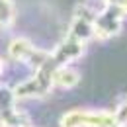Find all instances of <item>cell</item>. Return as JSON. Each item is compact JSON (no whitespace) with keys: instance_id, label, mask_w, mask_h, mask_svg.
<instances>
[{"instance_id":"cell-1","label":"cell","mask_w":127,"mask_h":127,"mask_svg":"<svg viewBox=\"0 0 127 127\" xmlns=\"http://www.w3.org/2000/svg\"><path fill=\"white\" fill-rule=\"evenodd\" d=\"M8 53H10V57L16 63L30 64L33 70H37L39 66H43L49 59V55L45 51H41L35 45H32L28 39H14L10 43V47H8Z\"/></svg>"},{"instance_id":"cell-2","label":"cell","mask_w":127,"mask_h":127,"mask_svg":"<svg viewBox=\"0 0 127 127\" xmlns=\"http://www.w3.org/2000/svg\"><path fill=\"white\" fill-rule=\"evenodd\" d=\"M111 125L108 115L88 113V111H70L61 121V127H108Z\"/></svg>"},{"instance_id":"cell-3","label":"cell","mask_w":127,"mask_h":127,"mask_svg":"<svg viewBox=\"0 0 127 127\" xmlns=\"http://www.w3.org/2000/svg\"><path fill=\"white\" fill-rule=\"evenodd\" d=\"M0 127H6V123H4V121H2V119H0Z\"/></svg>"},{"instance_id":"cell-4","label":"cell","mask_w":127,"mask_h":127,"mask_svg":"<svg viewBox=\"0 0 127 127\" xmlns=\"http://www.w3.org/2000/svg\"><path fill=\"white\" fill-rule=\"evenodd\" d=\"M0 72H2V59H0Z\"/></svg>"},{"instance_id":"cell-5","label":"cell","mask_w":127,"mask_h":127,"mask_svg":"<svg viewBox=\"0 0 127 127\" xmlns=\"http://www.w3.org/2000/svg\"><path fill=\"white\" fill-rule=\"evenodd\" d=\"M30 127H32V125H30Z\"/></svg>"}]
</instances>
